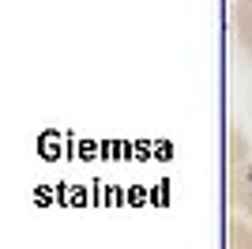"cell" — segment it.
Here are the masks:
<instances>
[{"label": "cell", "mask_w": 252, "mask_h": 249, "mask_svg": "<svg viewBox=\"0 0 252 249\" xmlns=\"http://www.w3.org/2000/svg\"><path fill=\"white\" fill-rule=\"evenodd\" d=\"M226 181H230V204L237 215L252 223V147L241 128L226 132Z\"/></svg>", "instance_id": "6da1fadb"}, {"label": "cell", "mask_w": 252, "mask_h": 249, "mask_svg": "<svg viewBox=\"0 0 252 249\" xmlns=\"http://www.w3.org/2000/svg\"><path fill=\"white\" fill-rule=\"evenodd\" d=\"M226 249H252V223L237 211L226 223Z\"/></svg>", "instance_id": "3957f363"}, {"label": "cell", "mask_w": 252, "mask_h": 249, "mask_svg": "<svg viewBox=\"0 0 252 249\" xmlns=\"http://www.w3.org/2000/svg\"><path fill=\"white\" fill-rule=\"evenodd\" d=\"M233 38L237 49L252 61V0H233Z\"/></svg>", "instance_id": "7a4b0ae2"}]
</instances>
